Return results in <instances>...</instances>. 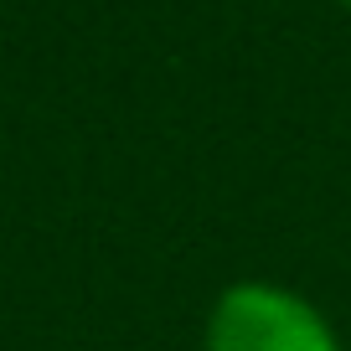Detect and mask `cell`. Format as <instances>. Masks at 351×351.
Masks as SVG:
<instances>
[{
	"mask_svg": "<svg viewBox=\"0 0 351 351\" xmlns=\"http://www.w3.org/2000/svg\"><path fill=\"white\" fill-rule=\"evenodd\" d=\"M202 351H341L315 300L274 279H238L207 310Z\"/></svg>",
	"mask_w": 351,
	"mask_h": 351,
	"instance_id": "cell-1",
	"label": "cell"
},
{
	"mask_svg": "<svg viewBox=\"0 0 351 351\" xmlns=\"http://www.w3.org/2000/svg\"><path fill=\"white\" fill-rule=\"evenodd\" d=\"M341 5H351V0H341Z\"/></svg>",
	"mask_w": 351,
	"mask_h": 351,
	"instance_id": "cell-2",
	"label": "cell"
}]
</instances>
